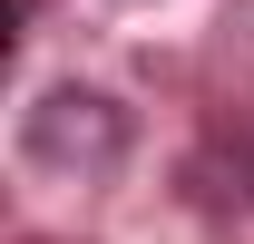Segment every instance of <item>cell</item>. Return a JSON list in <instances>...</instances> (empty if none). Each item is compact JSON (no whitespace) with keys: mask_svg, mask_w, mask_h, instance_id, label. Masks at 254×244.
Listing matches in <instances>:
<instances>
[{"mask_svg":"<svg viewBox=\"0 0 254 244\" xmlns=\"http://www.w3.org/2000/svg\"><path fill=\"white\" fill-rule=\"evenodd\" d=\"M127 108L108 88H88V78H59V88L30 98V118H20V156H30L39 176H108L127 156Z\"/></svg>","mask_w":254,"mask_h":244,"instance_id":"1","label":"cell"}]
</instances>
